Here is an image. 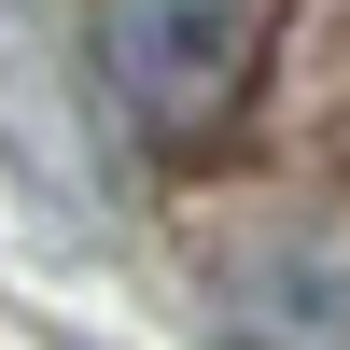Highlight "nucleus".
I'll return each instance as SVG.
<instances>
[{
	"instance_id": "1",
	"label": "nucleus",
	"mask_w": 350,
	"mask_h": 350,
	"mask_svg": "<svg viewBox=\"0 0 350 350\" xmlns=\"http://www.w3.org/2000/svg\"><path fill=\"white\" fill-rule=\"evenodd\" d=\"M98 84L154 154H211L252 98V0H98Z\"/></svg>"
},
{
	"instance_id": "2",
	"label": "nucleus",
	"mask_w": 350,
	"mask_h": 350,
	"mask_svg": "<svg viewBox=\"0 0 350 350\" xmlns=\"http://www.w3.org/2000/svg\"><path fill=\"white\" fill-rule=\"evenodd\" d=\"M211 295L239 350H350V224H323V211L252 224V239H224Z\"/></svg>"
},
{
	"instance_id": "3",
	"label": "nucleus",
	"mask_w": 350,
	"mask_h": 350,
	"mask_svg": "<svg viewBox=\"0 0 350 350\" xmlns=\"http://www.w3.org/2000/svg\"><path fill=\"white\" fill-rule=\"evenodd\" d=\"M0 154H42V196H70L84 211V183H98V168H84V140H70V112H56V70H42V42H14V28H0Z\"/></svg>"
}]
</instances>
